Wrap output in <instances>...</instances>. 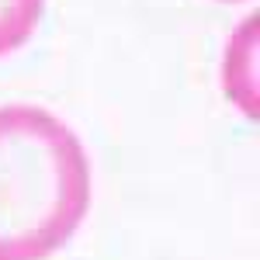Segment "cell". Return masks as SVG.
<instances>
[{
  "label": "cell",
  "mask_w": 260,
  "mask_h": 260,
  "mask_svg": "<svg viewBox=\"0 0 260 260\" xmlns=\"http://www.w3.org/2000/svg\"><path fill=\"white\" fill-rule=\"evenodd\" d=\"M90 208L80 136L39 104L0 108V260H49Z\"/></svg>",
  "instance_id": "obj_1"
},
{
  "label": "cell",
  "mask_w": 260,
  "mask_h": 260,
  "mask_svg": "<svg viewBox=\"0 0 260 260\" xmlns=\"http://www.w3.org/2000/svg\"><path fill=\"white\" fill-rule=\"evenodd\" d=\"M222 87L246 118L257 121V14H250L233 31L225 62H222Z\"/></svg>",
  "instance_id": "obj_2"
},
{
  "label": "cell",
  "mask_w": 260,
  "mask_h": 260,
  "mask_svg": "<svg viewBox=\"0 0 260 260\" xmlns=\"http://www.w3.org/2000/svg\"><path fill=\"white\" fill-rule=\"evenodd\" d=\"M45 0H0V59L18 52L35 35Z\"/></svg>",
  "instance_id": "obj_3"
},
{
  "label": "cell",
  "mask_w": 260,
  "mask_h": 260,
  "mask_svg": "<svg viewBox=\"0 0 260 260\" xmlns=\"http://www.w3.org/2000/svg\"><path fill=\"white\" fill-rule=\"evenodd\" d=\"M222 4H243V0H222Z\"/></svg>",
  "instance_id": "obj_4"
}]
</instances>
